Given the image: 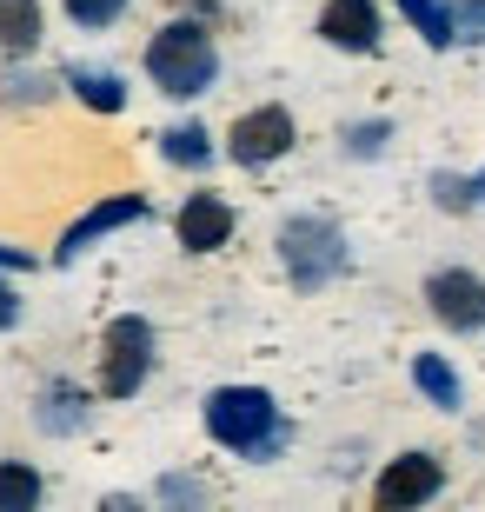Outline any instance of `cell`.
Segmentation results:
<instances>
[{
	"instance_id": "cell-2",
	"label": "cell",
	"mask_w": 485,
	"mask_h": 512,
	"mask_svg": "<svg viewBox=\"0 0 485 512\" xmlns=\"http://www.w3.org/2000/svg\"><path fill=\"white\" fill-rule=\"evenodd\" d=\"M147 80L173 100H200L213 80H220V47L200 20H167L160 34L147 40Z\"/></svg>"
},
{
	"instance_id": "cell-6",
	"label": "cell",
	"mask_w": 485,
	"mask_h": 512,
	"mask_svg": "<svg viewBox=\"0 0 485 512\" xmlns=\"http://www.w3.org/2000/svg\"><path fill=\"white\" fill-rule=\"evenodd\" d=\"M299 127L286 107H253V114L233 120V133H226V153L240 160V167H273L280 153H293Z\"/></svg>"
},
{
	"instance_id": "cell-1",
	"label": "cell",
	"mask_w": 485,
	"mask_h": 512,
	"mask_svg": "<svg viewBox=\"0 0 485 512\" xmlns=\"http://www.w3.org/2000/svg\"><path fill=\"white\" fill-rule=\"evenodd\" d=\"M206 433L240 459H273L293 439V426L266 386H220V393H206Z\"/></svg>"
},
{
	"instance_id": "cell-18",
	"label": "cell",
	"mask_w": 485,
	"mask_h": 512,
	"mask_svg": "<svg viewBox=\"0 0 485 512\" xmlns=\"http://www.w3.org/2000/svg\"><path fill=\"white\" fill-rule=\"evenodd\" d=\"M399 14L419 27V40H426V47H452V34H446V0H399Z\"/></svg>"
},
{
	"instance_id": "cell-17",
	"label": "cell",
	"mask_w": 485,
	"mask_h": 512,
	"mask_svg": "<svg viewBox=\"0 0 485 512\" xmlns=\"http://www.w3.org/2000/svg\"><path fill=\"white\" fill-rule=\"evenodd\" d=\"M446 34H452V47H485V0H452Z\"/></svg>"
},
{
	"instance_id": "cell-13",
	"label": "cell",
	"mask_w": 485,
	"mask_h": 512,
	"mask_svg": "<svg viewBox=\"0 0 485 512\" xmlns=\"http://www.w3.org/2000/svg\"><path fill=\"white\" fill-rule=\"evenodd\" d=\"M67 87H74L94 114H120V107H127V80L107 74V67H67Z\"/></svg>"
},
{
	"instance_id": "cell-27",
	"label": "cell",
	"mask_w": 485,
	"mask_h": 512,
	"mask_svg": "<svg viewBox=\"0 0 485 512\" xmlns=\"http://www.w3.org/2000/svg\"><path fill=\"white\" fill-rule=\"evenodd\" d=\"M472 187H479V200H485V173H479V180H472Z\"/></svg>"
},
{
	"instance_id": "cell-15",
	"label": "cell",
	"mask_w": 485,
	"mask_h": 512,
	"mask_svg": "<svg viewBox=\"0 0 485 512\" xmlns=\"http://www.w3.org/2000/svg\"><path fill=\"white\" fill-rule=\"evenodd\" d=\"M412 386H419L432 406H446V413L459 406V399H466V393H459V373H452L439 353H419V360H412Z\"/></svg>"
},
{
	"instance_id": "cell-22",
	"label": "cell",
	"mask_w": 485,
	"mask_h": 512,
	"mask_svg": "<svg viewBox=\"0 0 485 512\" xmlns=\"http://www.w3.org/2000/svg\"><path fill=\"white\" fill-rule=\"evenodd\" d=\"M120 14H127V0H67V20L74 27H113Z\"/></svg>"
},
{
	"instance_id": "cell-21",
	"label": "cell",
	"mask_w": 485,
	"mask_h": 512,
	"mask_svg": "<svg viewBox=\"0 0 485 512\" xmlns=\"http://www.w3.org/2000/svg\"><path fill=\"white\" fill-rule=\"evenodd\" d=\"M432 200H439L446 213H466V207H479V187L459 180V173H432Z\"/></svg>"
},
{
	"instance_id": "cell-11",
	"label": "cell",
	"mask_w": 485,
	"mask_h": 512,
	"mask_svg": "<svg viewBox=\"0 0 485 512\" xmlns=\"http://www.w3.org/2000/svg\"><path fill=\"white\" fill-rule=\"evenodd\" d=\"M40 47V0H0V54L27 60Z\"/></svg>"
},
{
	"instance_id": "cell-19",
	"label": "cell",
	"mask_w": 485,
	"mask_h": 512,
	"mask_svg": "<svg viewBox=\"0 0 485 512\" xmlns=\"http://www.w3.org/2000/svg\"><path fill=\"white\" fill-rule=\"evenodd\" d=\"M339 140H346V153H353V160H379V153H386V140H392V127H386V120H353Z\"/></svg>"
},
{
	"instance_id": "cell-25",
	"label": "cell",
	"mask_w": 485,
	"mask_h": 512,
	"mask_svg": "<svg viewBox=\"0 0 485 512\" xmlns=\"http://www.w3.org/2000/svg\"><path fill=\"white\" fill-rule=\"evenodd\" d=\"M0 266H7V273H27V266H34V253H20V247H0Z\"/></svg>"
},
{
	"instance_id": "cell-7",
	"label": "cell",
	"mask_w": 485,
	"mask_h": 512,
	"mask_svg": "<svg viewBox=\"0 0 485 512\" xmlns=\"http://www.w3.org/2000/svg\"><path fill=\"white\" fill-rule=\"evenodd\" d=\"M140 220H147V193H113V200H94V207L80 213L74 227L60 233L54 266H74L80 253L94 247V240H107V233H120V227H140Z\"/></svg>"
},
{
	"instance_id": "cell-4",
	"label": "cell",
	"mask_w": 485,
	"mask_h": 512,
	"mask_svg": "<svg viewBox=\"0 0 485 512\" xmlns=\"http://www.w3.org/2000/svg\"><path fill=\"white\" fill-rule=\"evenodd\" d=\"M153 373V320L140 313H120L100 340V393L107 399H133Z\"/></svg>"
},
{
	"instance_id": "cell-12",
	"label": "cell",
	"mask_w": 485,
	"mask_h": 512,
	"mask_svg": "<svg viewBox=\"0 0 485 512\" xmlns=\"http://www.w3.org/2000/svg\"><path fill=\"white\" fill-rule=\"evenodd\" d=\"M40 433H80L87 426V393H80L74 380H54L47 393H40Z\"/></svg>"
},
{
	"instance_id": "cell-16",
	"label": "cell",
	"mask_w": 485,
	"mask_h": 512,
	"mask_svg": "<svg viewBox=\"0 0 485 512\" xmlns=\"http://www.w3.org/2000/svg\"><path fill=\"white\" fill-rule=\"evenodd\" d=\"M160 153H167L173 167H193V173H200L206 160H213V133H206L200 120H187V127H167V133H160Z\"/></svg>"
},
{
	"instance_id": "cell-9",
	"label": "cell",
	"mask_w": 485,
	"mask_h": 512,
	"mask_svg": "<svg viewBox=\"0 0 485 512\" xmlns=\"http://www.w3.org/2000/svg\"><path fill=\"white\" fill-rule=\"evenodd\" d=\"M319 40L339 54H373L379 47V7L373 0H326L319 7Z\"/></svg>"
},
{
	"instance_id": "cell-3",
	"label": "cell",
	"mask_w": 485,
	"mask_h": 512,
	"mask_svg": "<svg viewBox=\"0 0 485 512\" xmlns=\"http://www.w3.org/2000/svg\"><path fill=\"white\" fill-rule=\"evenodd\" d=\"M280 266L299 293H319V286H333L353 266V253H346V233L326 213H293L280 227Z\"/></svg>"
},
{
	"instance_id": "cell-23",
	"label": "cell",
	"mask_w": 485,
	"mask_h": 512,
	"mask_svg": "<svg viewBox=\"0 0 485 512\" xmlns=\"http://www.w3.org/2000/svg\"><path fill=\"white\" fill-rule=\"evenodd\" d=\"M60 80H40V74H7L0 80V100H47Z\"/></svg>"
},
{
	"instance_id": "cell-14",
	"label": "cell",
	"mask_w": 485,
	"mask_h": 512,
	"mask_svg": "<svg viewBox=\"0 0 485 512\" xmlns=\"http://www.w3.org/2000/svg\"><path fill=\"white\" fill-rule=\"evenodd\" d=\"M0 512H40V473L27 459H0Z\"/></svg>"
},
{
	"instance_id": "cell-10",
	"label": "cell",
	"mask_w": 485,
	"mask_h": 512,
	"mask_svg": "<svg viewBox=\"0 0 485 512\" xmlns=\"http://www.w3.org/2000/svg\"><path fill=\"white\" fill-rule=\"evenodd\" d=\"M173 233H180V247H187V253H220L226 240H233V207H226L220 193H187V207H180Z\"/></svg>"
},
{
	"instance_id": "cell-20",
	"label": "cell",
	"mask_w": 485,
	"mask_h": 512,
	"mask_svg": "<svg viewBox=\"0 0 485 512\" xmlns=\"http://www.w3.org/2000/svg\"><path fill=\"white\" fill-rule=\"evenodd\" d=\"M160 506H167V512H206V486L187 479V473H167V479H160Z\"/></svg>"
},
{
	"instance_id": "cell-24",
	"label": "cell",
	"mask_w": 485,
	"mask_h": 512,
	"mask_svg": "<svg viewBox=\"0 0 485 512\" xmlns=\"http://www.w3.org/2000/svg\"><path fill=\"white\" fill-rule=\"evenodd\" d=\"M14 326H20V293L0 280V333H14Z\"/></svg>"
},
{
	"instance_id": "cell-5",
	"label": "cell",
	"mask_w": 485,
	"mask_h": 512,
	"mask_svg": "<svg viewBox=\"0 0 485 512\" xmlns=\"http://www.w3.org/2000/svg\"><path fill=\"white\" fill-rule=\"evenodd\" d=\"M439 486H446V466L432 453H399L373 479V512H419L426 499H439Z\"/></svg>"
},
{
	"instance_id": "cell-26",
	"label": "cell",
	"mask_w": 485,
	"mask_h": 512,
	"mask_svg": "<svg viewBox=\"0 0 485 512\" xmlns=\"http://www.w3.org/2000/svg\"><path fill=\"white\" fill-rule=\"evenodd\" d=\"M100 512H140V499H133V493H107V499H100Z\"/></svg>"
},
{
	"instance_id": "cell-8",
	"label": "cell",
	"mask_w": 485,
	"mask_h": 512,
	"mask_svg": "<svg viewBox=\"0 0 485 512\" xmlns=\"http://www.w3.org/2000/svg\"><path fill=\"white\" fill-rule=\"evenodd\" d=\"M426 306H432V320L452 326V333H479L485 326V280L466 273V266H439L426 280Z\"/></svg>"
}]
</instances>
